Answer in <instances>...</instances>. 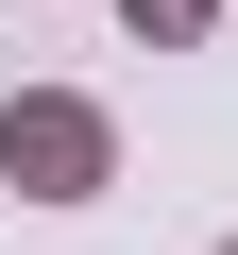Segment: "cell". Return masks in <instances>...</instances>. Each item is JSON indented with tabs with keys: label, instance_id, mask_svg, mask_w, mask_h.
Returning <instances> with one entry per match:
<instances>
[{
	"label": "cell",
	"instance_id": "3",
	"mask_svg": "<svg viewBox=\"0 0 238 255\" xmlns=\"http://www.w3.org/2000/svg\"><path fill=\"white\" fill-rule=\"evenodd\" d=\"M221 255H238V238H221Z\"/></svg>",
	"mask_w": 238,
	"mask_h": 255
},
{
	"label": "cell",
	"instance_id": "1",
	"mask_svg": "<svg viewBox=\"0 0 238 255\" xmlns=\"http://www.w3.org/2000/svg\"><path fill=\"white\" fill-rule=\"evenodd\" d=\"M0 187H17V204H102L119 187V119L85 85H17V102H0Z\"/></svg>",
	"mask_w": 238,
	"mask_h": 255
},
{
	"label": "cell",
	"instance_id": "2",
	"mask_svg": "<svg viewBox=\"0 0 238 255\" xmlns=\"http://www.w3.org/2000/svg\"><path fill=\"white\" fill-rule=\"evenodd\" d=\"M119 34H136V51H204V34H221V0H119Z\"/></svg>",
	"mask_w": 238,
	"mask_h": 255
}]
</instances>
